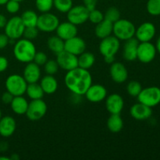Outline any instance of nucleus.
Instances as JSON below:
<instances>
[{
  "label": "nucleus",
  "instance_id": "obj_9",
  "mask_svg": "<svg viewBox=\"0 0 160 160\" xmlns=\"http://www.w3.org/2000/svg\"><path fill=\"white\" fill-rule=\"evenodd\" d=\"M120 48V41L114 35L102 39L98 46L99 52L103 57L115 56Z\"/></svg>",
  "mask_w": 160,
  "mask_h": 160
},
{
  "label": "nucleus",
  "instance_id": "obj_25",
  "mask_svg": "<svg viewBox=\"0 0 160 160\" xmlns=\"http://www.w3.org/2000/svg\"><path fill=\"white\" fill-rule=\"evenodd\" d=\"M28 104L29 102L28 100L23 95H20V96L13 97L10 103V106L14 113L17 115H23L26 113Z\"/></svg>",
  "mask_w": 160,
  "mask_h": 160
},
{
  "label": "nucleus",
  "instance_id": "obj_29",
  "mask_svg": "<svg viewBox=\"0 0 160 160\" xmlns=\"http://www.w3.org/2000/svg\"><path fill=\"white\" fill-rule=\"evenodd\" d=\"M25 94H27L28 98H31V100L40 99V98H43L44 95H45L40 84H38V82L28 84Z\"/></svg>",
  "mask_w": 160,
  "mask_h": 160
},
{
  "label": "nucleus",
  "instance_id": "obj_8",
  "mask_svg": "<svg viewBox=\"0 0 160 160\" xmlns=\"http://www.w3.org/2000/svg\"><path fill=\"white\" fill-rule=\"evenodd\" d=\"M5 34L9 40H18L23 36L25 26L20 17H12L7 20L5 26Z\"/></svg>",
  "mask_w": 160,
  "mask_h": 160
},
{
  "label": "nucleus",
  "instance_id": "obj_38",
  "mask_svg": "<svg viewBox=\"0 0 160 160\" xmlns=\"http://www.w3.org/2000/svg\"><path fill=\"white\" fill-rule=\"evenodd\" d=\"M38 31L37 27H27L23 31V36L24 37V38L32 41L38 37Z\"/></svg>",
  "mask_w": 160,
  "mask_h": 160
},
{
  "label": "nucleus",
  "instance_id": "obj_20",
  "mask_svg": "<svg viewBox=\"0 0 160 160\" xmlns=\"http://www.w3.org/2000/svg\"><path fill=\"white\" fill-rule=\"evenodd\" d=\"M56 35L59 36L63 41L72 38L78 35V28L76 25L69 21L59 23L56 30Z\"/></svg>",
  "mask_w": 160,
  "mask_h": 160
},
{
  "label": "nucleus",
  "instance_id": "obj_2",
  "mask_svg": "<svg viewBox=\"0 0 160 160\" xmlns=\"http://www.w3.org/2000/svg\"><path fill=\"white\" fill-rule=\"evenodd\" d=\"M37 52L34 44L26 38L18 39L13 47V55L17 61L23 63L33 62L34 55Z\"/></svg>",
  "mask_w": 160,
  "mask_h": 160
},
{
  "label": "nucleus",
  "instance_id": "obj_26",
  "mask_svg": "<svg viewBox=\"0 0 160 160\" xmlns=\"http://www.w3.org/2000/svg\"><path fill=\"white\" fill-rule=\"evenodd\" d=\"M107 128L112 133H119L123 128V120L120 114H110L107 120Z\"/></svg>",
  "mask_w": 160,
  "mask_h": 160
},
{
  "label": "nucleus",
  "instance_id": "obj_1",
  "mask_svg": "<svg viewBox=\"0 0 160 160\" xmlns=\"http://www.w3.org/2000/svg\"><path fill=\"white\" fill-rule=\"evenodd\" d=\"M66 87L74 95H84L92 84V76L88 70L77 67L67 71L64 78Z\"/></svg>",
  "mask_w": 160,
  "mask_h": 160
},
{
  "label": "nucleus",
  "instance_id": "obj_19",
  "mask_svg": "<svg viewBox=\"0 0 160 160\" xmlns=\"http://www.w3.org/2000/svg\"><path fill=\"white\" fill-rule=\"evenodd\" d=\"M139 42L136 38H132L128 40L125 41L123 45L122 56L123 59L128 62H133L137 59L138 47Z\"/></svg>",
  "mask_w": 160,
  "mask_h": 160
},
{
  "label": "nucleus",
  "instance_id": "obj_39",
  "mask_svg": "<svg viewBox=\"0 0 160 160\" xmlns=\"http://www.w3.org/2000/svg\"><path fill=\"white\" fill-rule=\"evenodd\" d=\"M6 9L7 12L10 14H15L20 10V5L19 2L15 0H9L6 4Z\"/></svg>",
  "mask_w": 160,
  "mask_h": 160
},
{
  "label": "nucleus",
  "instance_id": "obj_24",
  "mask_svg": "<svg viewBox=\"0 0 160 160\" xmlns=\"http://www.w3.org/2000/svg\"><path fill=\"white\" fill-rule=\"evenodd\" d=\"M112 28H113V23L104 19L100 23L96 24L95 29V34L98 38H105L112 35Z\"/></svg>",
  "mask_w": 160,
  "mask_h": 160
},
{
  "label": "nucleus",
  "instance_id": "obj_27",
  "mask_svg": "<svg viewBox=\"0 0 160 160\" xmlns=\"http://www.w3.org/2000/svg\"><path fill=\"white\" fill-rule=\"evenodd\" d=\"M78 67L85 70H89L95 62V56L90 52H84L78 56Z\"/></svg>",
  "mask_w": 160,
  "mask_h": 160
},
{
  "label": "nucleus",
  "instance_id": "obj_47",
  "mask_svg": "<svg viewBox=\"0 0 160 160\" xmlns=\"http://www.w3.org/2000/svg\"><path fill=\"white\" fill-rule=\"evenodd\" d=\"M156 51L160 54V35L159 36V38H157L156 40Z\"/></svg>",
  "mask_w": 160,
  "mask_h": 160
},
{
  "label": "nucleus",
  "instance_id": "obj_46",
  "mask_svg": "<svg viewBox=\"0 0 160 160\" xmlns=\"http://www.w3.org/2000/svg\"><path fill=\"white\" fill-rule=\"evenodd\" d=\"M104 58V60L106 63L112 64V62H115V56H106Z\"/></svg>",
  "mask_w": 160,
  "mask_h": 160
},
{
  "label": "nucleus",
  "instance_id": "obj_7",
  "mask_svg": "<svg viewBox=\"0 0 160 160\" xmlns=\"http://www.w3.org/2000/svg\"><path fill=\"white\" fill-rule=\"evenodd\" d=\"M59 24V20L55 14L49 12H42L38 16L37 22V28L38 31L45 33H52L56 31L58 25Z\"/></svg>",
  "mask_w": 160,
  "mask_h": 160
},
{
  "label": "nucleus",
  "instance_id": "obj_36",
  "mask_svg": "<svg viewBox=\"0 0 160 160\" xmlns=\"http://www.w3.org/2000/svg\"><path fill=\"white\" fill-rule=\"evenodd\" d=\"M59 67L57 62L54 59H48L44 65V70L46 74L55 75L59 70Z\"/></svg>",
  "mask_w": 160,
  "mask_h": 160
},
{
  "label": "nucleus",
  "instance_id": "obj_12",
  "mask_svg": "<svg viewBox=\"0 0 160 160\" xmlns=\"http://www.w3.org/2000/svg\"><path fill=\"white\" fill-rule=\"evenodd\" d=\"M56 62L62 70L69 71L78 67V56L63 50L56 55Z\"/></svg>",
  "mask_w": 160,
  "mask_h": 160
},
{
  "label": "nucleus",
  "instance_id": "obj_45",
  "mask_svg": "<svg viewBox=\"0 0 160 160\" xmlns=\"http://www.w3.org/2000/svg\"><path fill=\"white\" fill-rule=\"evenodd\" d=\"M7 23V19L3 14L0 13V28H4Z\"/></svg>",
  "mask_w": 160,
  "mask_h": 160
},
{
  "label": "nucleus",
  "instance_id": "obj_31",
  "mask_svg": "<svg viewBox=\"0 0 160 160\" xmlns=\"http://www.w3.org/2000/svg\"><path fill=\"white\" fill-rule=\"evenodd\" d=\"M53 6L62 13H67L73 7V0H53Z\"/></svg>",
  "mask_w": 160,
  "mask_h": 160
},
{
  "label": "nucleus",
  "instance_id": "obj_44",
  "mask_svg": "<svg viewBox=\"0 0 160 160\" xmlns=\"http://www.w3.org/2000/svg\"><path fill=\"white\" fill-rule=\"evenodd\" d=\"M9 66L8 59L4 56H0V73L6 70Z\"/></svg>",
  "mask_w": 160,
  "mask_h": 160
},
{
  "label": "nucleus",
  "instance_id": "obj_50",
  "mask_svg": "<svg viewBox=\"0 0 160 160\" xmlns=\"http://www.w3.org/2000/svg\"><path fill=\"white\" fill-rule=\"evenodd\" d=\"M9 157H6V156H0V160H10Z\"/></svg>",
  "mask_w": 160,
  "mask_h": 160
},
{
  "label": "nucleus",
  "instance_id": "obj_6",
  "mask_svg": "<svg viewBox=\"0 0 160 160\" xmlns=\"http://www.w3.org/2000/svg\"><path fill=\"white\" fill-rule=\"evenodd\" d=\"M48 110L46 102L42 98L31 100L28 104V109L25 113L27 118L31 121H37L43 118Z\"/></svg>",
  "mask_w": 160,
  "mask_h": 160
},
{
  "label": "nucleus",
  "instance_id": "obj_10",
  "mask_svg": "<svg viewBox=\"0 0 160 160\" xmlns=\"http://www.w3.org/2000/svg\"><path fill=\"white\" fill-rule=\"evenodd\" d=\"M156 48L151 42H139L138 47L137 59L142 63H149L152 62L156 56Z\"/></svg>",
  "mask_w": 160,
  "mask_h": 160
},
{
  "label": "nucleus",
  "instance_id": "obj_52",
  "mask_svg": "<svg viewBox=\"0 0 160 160\" xmlns=\"http://www.w3.org/2000/svg\"><path fill=\"white\" fill-rule=\"evenodd\" d=\"M2 118V111H1V109H0V119Z\"/></svg>",
  "mask_w": 160,
  "mask_h": 160
},
{
  "label": "nucleus",
  "instance_id": "obj_33",
  "mask_svg": "<svg viewBox=\"0 0 160 160\" xmlns=\"http://www.w3.org/2000/svg\"><path fill=\"white\" fill-rule=\"evenodd\" d=\"M146 9L152 16H160V0H148Z\"/></svg>",
  "mask_w": 160,
  "mask_h": 160
},
{
  "label": "nucleus",
  "instance_id": "obj_23",
  "mask_svg": "<svg viewBox=\"0 0 160 160\" xmlns=\"http://www.w3.org/2000/svg\"><path fill=\"white\" fill-rule=\"evenodd\" d=\"M40 85L44 93L47 95H52L58 89V81L53 75L46 74L41 79Z\"/></svg>",
  "mask_w": 160,
  "mask_h": 160
},
{
  "label": "nucleus",
  "instance_id": "obj_14",
  "mask_svg": "<svg viewBox=\"0 0 160 160\" xmlns=\"http://www.w3.org/2000/svg\"><path fill=\"white\" fill-rule=\"evenodd\" d=\"M84 95H85L86 98L91 102H100L106 99V98L107 97V90L102 84H92L88 88Z\"/></svg>",
  "mask_w": 160,
  "mask_h": 160
},
{
  "label": "nucleus",
  "instance_id": "obj_15",
  "mask_svg": "<svg viewBox=\"0 0 160 160\" xmlns=\"http://www.w3.org/2000/svg\"><path fill=\"white\" fill-rule=\"evenodd\" d=\"M109 74L112 81L117 84H123L128 79V70L120 62H114L110 64Z\"/></svg>",
  "mask_w": 160,
  "mask_h": 160
},
{
  "label": "nucleus",
  "instance_id": "obj_37",
  "mask_svg": "<svg viewBox=\"0 0 160 160\" xmlns=\"http://www.w3.org/2000/svg\"><path fill=\"white\" fill-rule=\"evenodd\" d=\"M104 14L98 9H93V10L89 11L88 20H90L94 24L100 23L102 20H104Z\"/></svg>",
  "mask_w": 160,
  "mask_h": 160
},
{
  "label": "nucleus",
  "instance_id": "obj_13",
  "mask_svg": "<svg viewBox=\"0 0 160 160\" xmlns=\"http://www.w3.org/2000/svg\"><path fill=\"white\" fill-rule=\"evenodd\" d=\"M156 29L151 22H145L136 28L135 37L139 42H151L156 35Z\"/></svg>",
  "mask_w": 160,
  "mask_h": 160
},
{
  "label": "nucleus",
  "instance_id": "obj_51",
  "mask_svg": "<svg viewBox=\"0 0 160 160\" xmlns=\"http://www.w3.org/2000/svg\"><path fill=\"white\" fill-rule=\"evenodd\" d=\"M15 1H17V2H23V1H25V0H15Z\"/></svg>",
  "mask_w": 160,
  "mask_h": 160
},
{
  "label": "nucleus",
  "instance_id": "obj_4",
  "mask_svg": "<svg viewBox=\"0 0 160 160\" xmlns=\"http://www.w3.org/2000/svg\"><path fill=\"white\" fill-rule=\"evenodd\" d=\"M5 86L6 91L13 96H20L26 93L28 82L21 75L11 74L6 78Z\"/></svg>",
  "mask_w": 160,
  "mask_h": 160
},
{
  "label": "nucleus",
  "instance_id": "obj_16",
  "mask_svg": "<svg viewBox=\"0 0 160 160\" xmlns=\"http://www.w3.org/2000/svg\"><path fill=\"white\" fill-rule=\"evenodd\" d=\"M123 107L124 101L119 94H111L106 98V108L110 114H120Z\"/></svg>",
  "mask_w": 160,
  "mask_h": 160
},
{
  "label": "nucleus",
  "instance_id": "obj_35",
  "mask_svg": "<svg viewBox=\"0 0 160 160\" xmlns=\"http://www.w3.org/2000/svg\"><path fill=\"white\" fill-rule=\"evenodd\" d=\"M35 6L39 12H49L53 7V0H35Z\"/></svg>",
  "mask_w": 160,
  "mask_h": 160
},
{
  "label": "nucleus",
  "instance_id": "obj_11",
  "mask_svg": "<svg viewBox=\"0 0 160 160\" xmlns=\"http://www.w3.org/2000/svg\"><path fill=\"white\" fill-rule=\"evenodd\" d=\"M67 13V20L76 26L84 24L88 20L89 10L84 5L73 6Z\"/></svg>",
  "mask_w": 160,
  "mask_h": 160
},
{
  "label": "nucleus",
  "instance_id": "obj_5",
  "mask_svg": "<svg viewBox=\"0 0 160 160\" xmlns=\"http://www.w3.org/2000/svg\"><path fill=\"white\" fill-rule=\"evenodd\" d=\"M137 98L139 102L151 108L155 107L160 103V88L150 86L142 88Z\"/></svg>",
  "mask_w": 160,
  "mask_h": 160
},
{
  "label": "nucleus",
  "instance_id": "obj_49",
  "mask_svg": "<svg viewBox=\"0 0 160 160\" xmlns=\"http://www.w3.org/2000/svg\"><path fill=\"white\" fill-rule=\"evenodd\" d=\"M9 0H0V6H4Z\"/></svg>",
  "mask_w": 160,
  "mask_h": 160
},
{
  "label": "nucleus",
  "instance_id": "obj_43",
  "mask_svg": "<svg viewBox=\"0 0 160 160\" xmlns=\"http://www.w3.org/2000/svg\"><path fill=\"white\" fill-rule=\"evenodd\" d=\"M9 43V38L6 34H0V50L6 48Z\"/></svg>",
  "mask_w": 160,
  "mask_h": 160
},
{
  "label": "nucleus",
  "instance_id": "obj_22",
  "mask_svg": "<svg viewBox=\"0 0 160 160\" xmlns=\"http://www.w3.org/2000/svg\"><path fill=\"white\" fill-rule=\"evenodd\" d=\"M17 128V123L10 116L2 117L0 119V135L3 138H9L14 134Z\"/></svg>",
  "mask_w": 160,
  "mask_h": 160
},
{
  "label": "nucleus",
  "instance_id": "obj_40",
  "mask_svg": "<svg viewBox=\"0 0 160 160\" xmlns=\"http://www.w3.org/2000/svg\"><path fill=\"white\" fill-rule=\"evenodd\" d=\"M47 60H48V56H47L46 53H45L44 52H37L34 55L33 62L41 67V66L45 65Z\"/></svg>",
  "mask_w": 160,
  "mask_h": 160
},
{
  "label": "nucleus",
  "instance_id": "obj_30",
  "mask_svg": "<svg viewBox=\"0 0 160 160\" xmlns=\"http://www.w3.org/2000/svg\"><path fill=\"white\" fill-rule=\"evenodd\" d=\"M20 18H21L25 28H27V27H36L37 26L38 15L36 13L35 11L28 9L21 14Z\"/></svg>",
  "mask_w": 160,
  "mask_h": 160
},
{
  "label": "nucleus",
  "instance_id": "obj_21",
  "mask_svg": "<svg viewBox=\"0 0 160 160\" xmlns=\"http://www.w3.org/2000/svg\"><path fill=\"white\" fill-rule=\"evenodd\" d=\"M42 72L40 66L37 65L35 62H30L27 63L26 67L23 69V77L28 84L37 83L41 79Z\"/></svg>",
  "mask_w": 160,
  "mask_h": 160
},
{
  "label": "nucleus",
  "instance_id": "obj_34",
  "mask_svg": "<svg viewBox=\"0 0 160 160\" xmlns=\"http://www.w3.org/2000/svg\"><path fill=\"white\" fill-rule=\"evenodd\" d=\"M104 18L106 20H109L111 23H115L116 21H117L118 20L120 19V12L117 7H109V9L106 10V13L104 15Z\"/></svg>",
  "mask_w": 160,
  "mask_h": 160
},
{
  "label": "nucleus",
  "instance_id": "obj_48",
  "mask_svg": "<svg viewBox=\"0 0 160 160\" xmlns=\"http://www.w3.org/2000/svg\"><path fill=\"white\" fill-rule=\"evenodd\" d=\"M10 159H13V160H17V159H20V157H19V156H17V154H13L12 156H11Z\"/></svg>",
  "mask_w": 160,
  "mask_h": 160
},
{
  "label": "nucleus",
  "instance_id": "obj_42",
  "mask_svg": "<svg viewBox=\"0 0 160 160\" xmlns=\"http://www.w3.org/2000/svg\"><path fill=\"white\" fill-rule=\"evenodd\" d=\"M13 97L14 96L12 95V94L9 93V92H7V91H6V92H5L4 93L2 94V98H1L2 102L4 104L10 105V103H11V102H12Z\"/></svg>",
  "mask_w": 160,
  "mask_h": 160
},
{
  "label": "nucleus",
  "instance_id": "obj_3",
  "mask_svg": "<svg viewBox=\"0 0 160 160\" xmlns=\"http://www.w3.org/2000/svg\"><path fill=\"white\" fill-rule=\"evenodd\" d=\"M136 28L134 23L127 19H120L113 23L112 34L120 41L128 40L135 35Z\"/></svg>",
  "mask_w": 160,
  "mask_h": 160
},
{
  "label": "nucleus",
  "instance_id": "obj_32",
  "mask_svg": "<svg viewBox=\"0 0 160 160\" xmlns=\"http://www.w3.org/2000/svg\"><path fill=\"white\" fill-rule=\"evenodd\" d=\"M142 90V86L140 82L137 81H131L127 85V92L132 97H138Z\"/></svg>",
  "mask_w": 160,
  "mask_h": 160
},
{
  "label": "nucleus",
  "instance_id": "obj_18",
  "mask_svg": "<svg viewBox=\"0 0 160 160\" xmlns=\"http://www.w3.org/2000/svg\"><path fill=\"white\" fill-rule=\"evenodd\" d=\"M130 114L136 120H146L152 117V110L151 107L138 102L131 106Z\"/></svg>",
  "mask_w": 160,
  "mask_h": 160
},
{
  "label": "nucleus",
  "instance_id": "obj_28",
  "mask_svg": "<svg viewBox=\"0 0 160 160\" xmlns=\"http://www.w3.org/2000/svg\"><path fill=\"white\" fill-rule=\"evenodd\" d=\"M64 43L65 41L62 40L59 36H51L47 41V45L50 51L54 54L57 55L64 50Z\"/></svg>",
  "mask_w": 160,
  "mask_h": 160
},
{
  "label": "nucleus",
  "instance_id": "obj_41",
  "mask_svg": "<svg viewBox=\"0 0 160 160\" xmlns=\"http://www.w3.org/2000/svg\"><path fill=\"white\" fill-rule=\"evenodd\" d=\"M98 0H83V3H84V6L89 11H91L96 9V5L98 3Z\"/></svg>",
  "mask_w": 160,
  "mask_h": 160
},
{
  "label": "nucleus",
  "instance_id": "obj_17",
  "mask_svg": "<svg viewBox=\"0 0 160 160\" xmlns=\"http://www.w3.org/2000/svg\"><path fill=\"white\" fill-rule=\"evenodd\" d=\"M86 46L87 45H86L85 41L77 35L72 38L65 41L64 50L78 56L86 51Z\"/></svg>",
  "mask_w": 160,
  "mask_h": 160
}]
</instances>
